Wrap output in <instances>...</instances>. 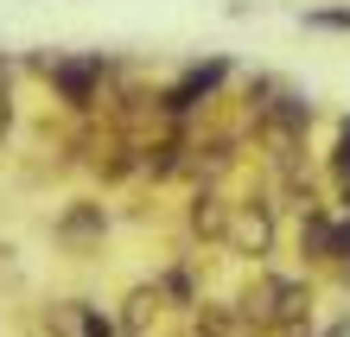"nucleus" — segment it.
Wrapping results in <instances>:
<instances>
[{
    "mask_svg": "<svg viewBox=\"0 0 350 337\" xmlns=\"http://www.w3.org/2000/svg\"><path fill=\"white\" fill-rule=\"evenodd\" d=\"M26 70L51 83V96L64 102V115H96L109 83L121 77V64L109 51H26Z\"/></svg>",
    "mask_w": 350,
    "mask_h": 337,
    "instance_id": "1",
    "label": "nucleus"
},
{
    "mask_svg": "<svg viewBox=\"0 0 350 337\" xmlns=\"http://www.w3.org/2000/svg\"><path fill=\"white\" fill-rule=\"evenodd\" d=\"M236 83V57H223V51H211V57H191L172 83H159L153 90V115H159V128H191L198 115H211V102L223 96Z\"/></svg>",
    "mask_w": 350,
    "mask_h": 337,
    "instance_id": "2",
    "label": "nucleus"
},
{
    "mask_svg": "<svg viewBox=\"0 0 350 337\" xmlns=\"http://www.w3.org/2000/svg\"><path fill=\"white\" fill-rule=\"evenodd\" d=\"M242 319L255 325V337H286L299 325H319L312 319V280L306 273H255V286L242 293Z\"/></svg>",
    "mask_w": 350,
    "mask_h": 337,
    "instance_id": "3",
    "label": "nucleus"
},
{
    "mask_svg": "<svg viewBox=\"0 0 350 337\" xmlns=\"http://www.w3.org/2000/svg\"><path fill=\"white\" fill-rule=\"evenodd\" d=\"M280 242V204H274V191H242V198H230V223H223V255H267V248Z\"/></svg>",
    "mask_w": 350,
    "mask_h": 337,
    "instance_id": "4",
    "label": "nucleus"
},
{
    "mask_svg": "<svg viewBox=\"0 0 350 337\" xmlns=\"http://www.w3.org/2000/svg\"><path fill=\"white\" fill-rule=\"evenodd\" d=\"M102 236H109V204L102 198H70L51 217V242L64 248V255H77V261H90L102 248Z\"/></svg>",
    "mask_w": 350,
    "mask_h": 337,
    "instance_id": "5",
    "label": "nucleus"
},
{
    "mask_svg": "<svg viewBox=\"0 0 350 337\" xmlns=\"http://www.w3.org/2000/svg\"><path fill=\"white\" fill-rule=\"evenodd\" d=\"M178 325H185V319H178ZM115 331H121V337H178V331H172V312L159 306V293H153L147 280L128 293V306H121Z\"/></svg>",
    "mask_w": 350,
    "mask_h": 337,
    "instance_id": "6",
    "label": "nucleus"
},
{
    "mask_svg": "<svg viewBox=\"0 0 350 337\" xmlns=\"http://www.w3.org/2000/svg\"><path fill=\"white\" fill-rule=\"evenodd\" d=\"M332 229H338V210L332 204H306L299 210L293 242H299V261L306 267H325V261H332Z\"/></svg>",
    "mask_w": 350,
    "mask_h": 337,
    "instance_id": "7",
    "label": "nucleus"
},
{
    "mask_svg": "<svg viewBox=\"0 0 350 337\" xmlns=\"http://www.w3.org/2000/svg\"><path fill=\"white\" fill-rule=\"evenodd\" d=\"M223 223H230V191H191V204H185V229H191L198 242L223 248Z\"/></svg>",
    "mask_w": 350,
    "mask_h": 337,
    "instance_id": "8",
    "label": "nucleus"
},
{
    "mask_svg": "<svg viewBox=\"0 0 350 337\" xmlns=\"http://www.w3.org/2000/svg\"><path fill=\"white\" fill-rule=\"evenodd\" d=\"M45 337H83V299H51L45 306Z\"/></svg>",
    "mask_w": 350,
    "mask_h": 337,
    "instance_id": "9",
    "label": "nucleus"
},
{
    "mask_svg": "<svg viewBox=\"0 0 350 337\" xmlns=\"http://www.w3.org/2000/svg\"><path fill=\"white\" fill-rule=\"evenodd\" d=\"M306 32H350V0H325V7H306L299 13Z\"/></svg>",
    "mask_w": 350,
    "mask_h": 337,
    "instance_id": "10",
    "label": "nucleus"
},
{
    "mask_svg": "<svg viewBox=\"0 0 350 337\" xmlns=\"http://www.w3.org/2000/svg\"><path fill=\"white\" fill-rule=\"evenodd\" d=\"M332 178H350V115H338L332 128Z\"/></svg>",
    "mask_w": 350,
    "mask_h": 337,
    "instance_id": "11",
    "label": "nucleus"
},
{
    "mask_svg": "<svg viewBox=\"0 0 350 337\" xmlns=\"http://www.w3.org/2000/svg\"><path fill=\"white\" fill-rule=\"evenodd\" d=\"M83 337H121L115 331V312H102L96 299H83Z\"/></svg>",
    "mask_w": 350,
    "mask_h": 337,
    "instance_id": "12",
    "label": "nucleus"
},
{
    "mask_svg": "<svg viewBox=\"0 0 350 337\" xmlns=\"http://www.w3.org/2000/svg\"><path fill=\"white\" fill-rule=\"evenodd\" d=\"M312 337H350V312H338V319H332V325H319Z\"/></svg>",
    "mask_w": 350,
    "mask_h": 337,
    "instance_id": "13",
    "label": "nucleus"
},
{
    "mask_svg": "<svg viewBox=\"0 0 350 337\" xmlns=\"http://www.w3.org/2000/svg\"><path fill=\"white\" fill-rule=\"evenodd\" d=\"M332 210H338V217H350V178H338V204H332Z\"/></svg>",
    "mask_w": 350,
    "mask_h": 337,
    "instance_id": "14",
    "label": "nucleus"
}]
</instances>
